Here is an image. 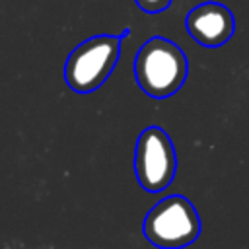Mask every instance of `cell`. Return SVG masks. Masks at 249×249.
<instances>
[{
	"label": "cell",
	"instance_id": "obj_2",
	"mask_svg": "<svg viewBox=\"0 0 249 249\" xmlns=\"http://www.w3.org/2000/svg\"><path fill=\"white\" fill-rule=\"evenodd\" d=\"M130 35V29H123L119 35H93L74 47L64 62V80L76 93H91L99 89L113 74L121 41Z\"/></svg>",
	"mask_w": 249,
	"mask_h": 249
},
{
	"label": "cell",
	"instance_id": "obj_6",
	"mask_svg": "<svg viewBox=\"0 0 249 249\" xmlns=\"http://www.w3.org/2000/svg\"><path fill=\"white\" fill-rule=\"evenodd\" d=\"M136 6L146 14H160L169 8L171 0H134Z\"/></svg>",
	"mask_w": 249,
	"mask_h": 249
},
{
	"label": "cell",
	"instance_id": "obj_3",
	"mask_svg": "<svg viewBox=\"0 0 249 249\" xmlns=\"http://www.w3.org/2000/svg\"><path fill=\"white\" fill-rule=\"evenodd\" d=\"M142 231L154 247L183 249L196 241L200 233V216L187 196L171 195L150 208Z\"/></svg>",
	"mask_w": 249,
	"mask_h": 249
},
{
	"label": "cell",
	"instance_id": "obj_5",
	"mask_svg": "<svg viewBox=\"0 0 249 249\" xmlns=\"http://www.w3.org/2000/svg\"><path fill=\"white\" fill-rule=\"evenodd\" d=\"M189 35L202 47H222L235 31V18L220 2H202L195 6L185 19Z\"/></svg>",
	"mask_w": 249,
	"mask_h": 249
},
{
	"label": "cell",
	"instance_id": "obj_1",
	"mask_svg": "<svg viewBox=\"0 0 249 249\" xmlns=\"http://www.w3.org/2000/svg\"><path fill=\"white\" fill-rule=\"evenodd\" d=\"M189 74V60L179 45L165 37L148 39L134 58V78L140 89L156 99L171 97Z\"/></svg>",
	"mask_w": 249,
	"mask_h": 249
},
{
	"label": "cell",
	"instance_id": "obj_4",
	"mask_svg": "<svg viewBox=\"0 0 249 249\" xmlns=\"http://www.w3.org/2000/svg\"><path fill=\"white\" fill-rule=\"evenodd\" d=\"M177 173V154L173 140L161 126H146L134 146V175L148 193H161Z\"/></svg>",
	"mask_w": 249,
	"mask_h": 249
}]
</instances>
